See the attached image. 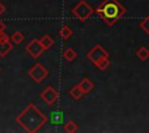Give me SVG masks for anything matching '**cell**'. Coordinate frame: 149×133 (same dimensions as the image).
I'll return each instance as SVG.
<instances>
[{
  "mask_svg": "<svg viewBox=\"0 0 149 133\" xmlns=\"http://www.w3.org/2000/svg\"><path fill=\"white\" fill-rule=\"evenodd\" d=\"M15 121L27 133H36L48 121V117L34 104H28L22 112L15 117Z\"/></svg>",
  "mask_w": 149,
  "mask_h": 133,
  "instance_id": "obj_1",
  "label": "cell"
},
{
  "mask_svg": "<svg viewBox=\"0 0 149 133\" xmlns=\"http://www.w3.org/2000/svg\"><path fill=\"white\" fill-rule=\"evenodd\" d=\"M95 12L106 25L112 27L126 14V8L118 0H104L95 8Z\"/></svg>",
  "mask_w": 149,
  "mask_h": 133,
  "instance_id": "obj_2",
  "label": "cell"
},
{
  "mask_svg": "<svg viewBox=\"0 0 149 133\" xmlns=\"http://www.w3.org/2000/svg\"><path fill=\"white\" fill-rule=\"evenodd\" d=\"M94 9L84 0L79 1L72 9H71V14L77 19L79 20L80 22H85L88 17H91V15L93 14Z\"/></svg>",
  "mask_w": 149,
  "mask_h": 133,
  "instance_id": "obj_3",
  "label": "cell"
},
{
  "mask_svg": "<svg viewBox=\"0 0 149 133\" xmlns=\"http://www.w3.org/2000/svg\"><path fill=\"white\" fill-rule=\"evenodd\" d=\"M48 69L40 62H36L29 71H28V75L30 76V79L33 81H35L36 83H42L45 77L48 76Z\"/></svg>",
  "mask_w": 149,
  "mask_h": 133,
  "instance_id": "obj_4",
  "label": "cell"
},
{
  "mask_svg": "<svg viewBox=\"0 0 149 133\" xmlns=\"http://www.w3.org/2000/svg\"><path fill=\"white\" fill-rule=\"evenodd\" d=\"M86 57H87L88 60H91L93 64H95V62H98L99 60L109 57V54H108V52H107L101 45H94V46L87 52Z\"/></svg>",
  "mask_w": 149,
  "mask_h": 133,
  "instance_id": "obj_5",
  "label": "cell"
},
{
  "mask_svg": "<svg viewBox=\"0 0 149 133\" xmlns=\"http://www.w3.org/2000/svg\"><path fill=\"white\" fill-rule=\"evenodd\" d=\"M40 96H41L42 101H43L45 104H48V105H54V104L57 102V99H58V91H57L54 87L48 86L47 88H44V90L41 93Z\"/></svg>",
  "mask_w": 149,
  "mask_h": 133,
  "instance_id": "obj_6",
  "label": "cell"
},
{
  "mask_svg": "<svg viewBox=\"0 0 149 133\" xmlns=\"http://www.w3.org/2000/svg\"><path fill=\"white\" fill-rule=\"evenodd\" d=\"M26 51L28 52V54H29L30 57H33V58H38V57L44 52V47L42 46L40 39L34 38V39H31V40L27 44Z\"/></svg>",
  "mask_w": 149,
  "mask_h": 133,
  "instance_id": "obj_7",
  "label": "cell"
},
{
  "mask_svg": "<svg viewBox=\"0 0 149 133\" xmlns=\"http://www.w3.org/2000/svg\"><path fill=\"white\" fill-rule=\"evenodd\" d=\"M64 112L61 111V110H55L50 113V117L48 118V120L50 121V124L52 125H59V124H63L64 121Z\"/></svg>",
  "mask_w": 149,
  "mask_h": 133,
  "instance_id": "obj_8",
  "label": "cell"
},
{
  "mask_svg": "<svg viewBox=\"0 0 149 133\" xmlns=\"http://www.w3.org/2000/svg\"><path fill=\"white\" fill-rule=\"evenodd\" d=\"M78 86H79V87H80V89L84 91V94L90 93V91L94 88V83H93L90 79H87V77H84V79L78 83Z\"/></svg>",
  "mask_w": 149,
  "mask_h": 133,
  "instance_id": "obj_9",
  "label": "cell"
},
{
  "mask_svg": "<svg viewBox=\"0 0 149 133\" xmlns=\"http://www.w3.org/2000/svg\"><path fill=\"white\" fill-rule=\"evenodd\" d=\"M13 44L10 40H0V57H5L12 51Z\"/></svg>",
  "mask_w": 149,
  "mask_h": 133,
  "instance_id": "obj_10",
  "label": "cell"
},
{
  "mask_svg": "<svg viewBox=\"0 0 149 133\" xmlns=\"http://www.w3.org/2000/svg\"><path fill=\"white\" fill-rule=\"evenodd\" d=\"M63 130H64L65 132H68V133H74V132H77V130H78V124H77L76 121H73V120L70 119L69 121H66V123L64 124Z\"/></svg>",
  "mask_w": 149,
  "mask_h": 133,
  "instance_id": "obj_11",
  "label": "cell"
},
{
  "mask_svg": "<svg viewBox=\"0 0 149 133\" xmlns=\"http://www.w3.org/2000/svg\"><path fill=\"white\" fill-rule=\"evenodd\" d=\"M23 39H24V36L22 35L21 31H15V32H13V35L9 37V40L12 42V44H15V45L21 44V43L23 42Z\"/></svg>",
  "mask_w": 149,
  "mask_h": 133,
  "instance_id": "obj_12",
  "label": "cell"
},
{
  "mask_svg": "<svg viewBox=\"0 0 149 133\" xmlns=\"http://www.w3.org/2000/svg\"><path fill=\"white\" fill-rule=\"evenodd\" d=\"M83 95H84V91L80 89V87L77 84V86H74V87H72L71 89H70V96L73 98V99H80L81 97H83Z\"/></svg>",
  "mask_w": 149,
  "mask_h": 133,
  "instance_id": "obj_13",
  "label": "cell"
},
{
  "mask_svg": "<svg viewBox=\"0 0 149 133\" xmlns=\"http://www.w3.org/2000/svg\"><path fill=\"white\" fill-rule=\"evenodd\" d=\"M63 57H64V59H65L66 61L71 62V61H73V60L76 59L77 53H76V51H74L72 47H68V49L63 52Z\"/></svg>",
  "mask_w": 149,
  "mask_h": 133,
  "instance_id": "obj_14",
  "label": "cell"
},
{
  "mask_svg": "<svg viewBox=\"0 0 149 133\" xmlns=\"http://www.w3.org/2000/svg\"><path fill=\"white\" fill-rule=\"evenodd\" d=\"M59 37L63 38V39H69L71 36H72V29L68 25H63L61 29H59Z\"/></svg>",
  "mask_w": 149,
  "mask_h": 133,
  "instance_id": "obj_15",
  "label": "cell"
},
{
  "mask_svg": "<svg viewBox=\"0 0 149 133\" xmlns=\"http://www.w3.org/2000/svg\"><path fill=\"white\" fill-rule=\"evenodd\" d=\"M136 56H137V58H139L140 60L144 61V60H147V59L149 58V50H148L146 46H141V47L137 49Z\"/></svg>",
  "mask_w": 149,
  "mask_h": 133,
  "instance_id": "obj_16",
  "label": "cell"
},
{
  "mask_svg": "<svg viewBox=\"0 0 149 133\" xmlns=\"http://www.w3.org/2000/svg\"><path fill=\"white\" fill-rule=\"evenodd\" d=\"M40 42H41V44H42V46L44 47V50H47V49H50L52 45H54V39L49 36V35H44L41 39H40Z\"/></svg>",
  "mask_w": 149,
  "mask_h": 133,
  "instance_id": "obj_17",
  "label": "cell"
},
{
  "mask_svg": "<svg viewBox=\"0 0 149 133\" xmlns=\"http://www.w3.org/2000/svg\"><path fill=\"white\" fill-rule=\"evenodd\" d=\"M100 71H105V69H107V67L109 66V57H107V58H104V59H101V60H99L98 62H95L94 64Z\"/></svg>",
  "mask_w": 149,
  "mask_h": 133,
  "instance_id": "obj_18",
  "label": "cell"
},
{
  "mask_svg": "<svg viewBox=\"0 0 149 133\" xmlns=\"http://www.w3.org/2000/svg\"><path fill=\"white\" fill-rule=\"evenodd\" d=\"M140 28L144 31V34L149 35V15L146 16V17L140 22Z\"/></svg>",
  "mask_w": 149,
  "mask_h": 133,
  "instance_id": "obj_19",
  "label": "cell"
},
{
  "mask_svg": "<svg viewBox=\"0 0 149 133\" xmlns=\"http://www.w3.org/2000/svg\"><path fill=\"white\" fill-rule=\"evenodd\" d=\"M0 40H9V37L6 35V32H1L0 34Z\"/></svg>",
  "mask_w": 149,
  "mask_h": 133,
  "instance_id": "obj_20",
  "label": "cell"
},
{
  "mask_svg": "<svg viewBox=\"0 0 149 133\" xmlns=\"http://www.w3.org/2000/svg\"><path fill=\"white\" fill-rule=\"evenodd\" d=\"M5 10H6V6H5V5H3V3L0 1V16H1V15L5 13Z\"/></svg>",
  "mask_w": 149,
  "mask_h": 133,
  "instance_id": "obj_21",
  "label": "cell"
},
{
  "mask_svg": "<svg viewBox=\"0 0 149 133\" xmlns=\"http://www.w3.org/2000/svg\"><path fill=\"white\" fill-rule=\"evenodd\" d=\"M5 29H6V25H5V23L0 20V34H1V32H3V31H5Z\"/></svg>",
  "mask_w": 149,
  "mask_h": 133,
  "instance_id": "obj_22",
  "label": "cell"
},
{
  "mask_svg": "<svg viewBox=\"0 0 149 133\" xmlns=\"http://www.w3.org/2000/svg\"><path fill=\"white\" fill-rule=\"evenodd\" d=\"M0 72H1V68H0Z\"/></svg>",
  "mask_w": 149,
  "mask_h": 133,
  "instance_id": "obj_23",
  "label": "cell"
}]
</instances>
